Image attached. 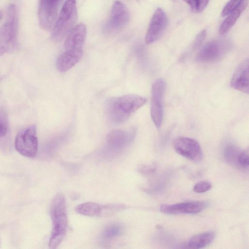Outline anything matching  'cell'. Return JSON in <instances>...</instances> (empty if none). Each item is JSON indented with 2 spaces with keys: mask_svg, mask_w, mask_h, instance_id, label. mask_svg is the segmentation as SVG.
<instances>
[{
  "mask_svg": "<svg viewBox=\"0 0 249 249\" xmlns=\"http://www.w3.org/2000/svg\"><path fill=\"white\" fill-rule=\"evenodd\" d=\"M166 87L165 81L159 78L153 83L151 88L150 114L152 120L157 128L160 127L162 122L163 101Z\"/></svg>",
  "mask_w": 249,
  "mask_h": 249,
  "instance_id": "cell-7",
  "label": "cell"
},
{
  "mask_svg": "<svg viewBox=\"0 0 249 249\" xmlns=\"http://www.w3.org/2000/svg\"><path fill=\"white\" fill-rule=\"evenodd\" d=\"M167 22V17L164 11L160 8L157 9L152 16L145 35V43L149 44L158 40L165 29Z\"/></svg>",
  "mask_w": 249,
  "mask_h": 249,
  "instance_id": "cell-11",
  "label": "cell"
},
{
  "mask_svg": "<svg viewBox=\"0 0 249 249\" xmlns=\"http://www.w3.org/2000/svg\"><path fill=\"white\" fill-rule=\"evenodd\" d=\"M8 114L3 107H0V138L5 137L8 132Z\"/></svg>",
  "mask_w": 249,
  "mask_h": 249,
  "instance_id": "cell-21",
  "label": "cell"
},
{
  "mask_svg": "<svg viewBox=\"0 0 249 249\" xmlns=\"http://www.w3.org/2000/svg\"><path fill=\"white\" fill-rule=\"evenodd\" d=\"M238 164L242 167H247L249 165L248 151H241L237 159Z\"/></svg>",
  "mask_w": 249,
  "mask_h": 249,
  "instance_id": "cell-26",
  "label": "cell"
},
{
  "mask_svg": "<svg viewBox=\"0 0 249 249\" xmlns=\"http://www.w3.org/2000/svg\"><path fill=\"white\" fill-rule=\"evenodd\" d=\"M248 0H243L240 4L229 15L220 26V34L224 35L228 32L232 27L243 11L246 9Z\"/></svg>",
  "mask_w": 249,
  "mask_h": 249,
  "instance_id": "cell-17",
  "label": "cell"
},
{
  "mask_svg": "<svg viewBox=\"0 0 249 249\" xmlns=\"http://www.w3.org/2000/svg\"><path fill=\"white\" fill-rule=\"evenodd\" d=\"M188 4L192 10L196 13L203 11L207 6L209 0H183Z\"/></svg>",
  "mask_w": 249,
  "mask_h": 249,
  "instance_id": "cell-23",
  "label": "cell"
},
{
  "mask_svg": "<svg viewBox=\"0 0 249 249\" xmlns=\"http://www.w3.org/2000/svg\"><path fill=\"white\" fill-rule=\"evenodd\" d=\"M206 36V31L205 30L201 31L196 36L194 44L193 47L195 49L198 48L202 44Z\"/></svg>",
  "mask_w": 249,
  "mask_h": 249,
  "instance_id": "cell-27",
  "label": "cell"
},
{
  "mask_svg": "<svg viewBox=\"0 0 249 249\" xmlns=\"http://www.w3.org/2000/svg\"><path fill=\"white\" fill-rule=\"evenodd\" d=\"M212 184L208 181H201L196 183L193 187V191L197 193L206 192L212 188Z\"/></svg>",
  "mask_w": 249,
  "mask_h": 249,
  "instance_id": "cell-25",
  "label": "cell"
},
{
  "mask_svg": "<svg viewBox=\"0 0 249 249\" xmlns=\"http://www.w3.org/2000/svg\"><path fill=\"white\" fill-rule=\"evenodd\" d=\"M77 19V11L75 0H67L52 30V39L56 42L63 40L75 27Z\"/></svg>",
  "mask_w": 249,
  "mask_h": 249,
  "instance_id": "cell-4",
  "label": "cell"
},
{
  "mask_svg": "<svg viewBox=\"0 0 249 249\" xmlns=\"http://www.w3.org/2000/svg\"><path fill=\"white\" fill-rule=\"evenodd\" d=\"M122 227L119 225L112 224L105 229L103 236L105 239H112L119 236L122 232Z\"/></svg>",
  "mask_w": 249,
  "mask_h": 249,
  "instance_id": "cell-20",
  "label": "cell"
},
{
  "mask_svg": "<svg viewBox=\"0 0 249 249\" xmlns=\"http://www.w3.org/2000/svg\"><path fill=\"white\" fill-rule=\"evenodd\" d=\"M61 0H39L38 17L40 27L44 30H52L57 18Z\"/></svg>",
  "mask_w": 249,
  "mask_h": 249,
  "instance_id": "cell-9",
  "label": "cell"
},
{
  "mask_svg": "<svg viewBox=\"0 0 249 249\" xmlns=\"http://www.w3.org/2000/svg\"><path fill=\"white\" fill-rule=\"evenodd\" d=\"M231 87L235 90L248 94L249 92V62L243 60L236 69L231 80Z\"/></svg>",
  "mask_w": 249,
  "mask_h": 249,
  "instance_id": "cell-14",
  "label": "cell"
},
{
  "mask_svg": "<svg viewBox=\"0 0 249 249\" xmlns=\"http://www.w3.org/2000/svg\"><path fill=\"white\" fill-rule=\"evenodd\" d=\"M15 146L21 155L29 158L35 157L38 149L36 126L31 125L19 132L15 138Z\"/></svg>",
  "mask_w": 249,
  "mask_h": 249,
  "instance_id": "cell-5",
  "label": "cell"
},
{
  "mask_svg": "<svg viewBox=\"0 0 249 249\" xmlns=\"http://www.w3.org/2000/svg\"><path fill=\"white\" fill-rule=\"evenodd\" d=\"M207 206L206 202L193 201L171 205L163 204L160 206V211L169 214H195L202 211Z\"/></svg>",
  "mask_w": 249,
  "mask_h": 249,
  "instance_id": "cell-12",
  "label": "cell"
},
{
  "mask_svg": "<svg viewBox=\"0 0 249 249\" xmlns=\"http://www.w3.org/2000/svg\"><path fill=\"white\" fill-rule=\"evenodd\" d=\"M243 0H230L224 7L221 15L223 17L228 16L242 2Z\"/></svg>",
  "mask_w": 249,
  "mask_h": 249,
  "instance_id": "cell-24",
  "label": "cell"
},
{
  "mask_svg": "<svg viewBox=\"0 0 249 249\" xmlns=\"http://www.w3.org/2000/svg\"><path fill=\"white\" fill-rule=\"evenodd\" d=\"M129 13L126 6L120 1L113 4L108 19L104 27V32L114 34L122 30L128 23Z\"/></svg>",
  "mask_w": 249,
  "mask_h": 249,
  "instance_id": "cell-8",
  "label": "cell"
},
{
  "mask_svg": "<svg viewBox=\"0 0 249 249\" xmlns=\"http://www.w3.org/2000/svg\"><path fill=\"white\" fill-rule=\"evenodd\" d=\"M230 43L225 39H214L204 45L196 56L198 62L209 63L221 59L229 51Z\"/></svg>",
  "mask_w": 249,
  "mask_h": 249,
  "instance_id": "cell-6",
  "label": "cell"
},
{
  "mask_svg": "<svg viewBox=\"0 0 249 249\" xmlns=\"http://www.w3.org/2000/svg\"><path fill=\"white\" fill-rule=\"evenodd\" d=\"M241 152L239 148L233 145L226 146L224 151L225 157L226 160L230 162H237V159Z\"/></svg>",
  "mask_w": 249,
  "mask_h": 249,
  "instance_id": "cell-22",
  "label": "cell"
},
{
  "mask_svg": "<svg viewBox=\"0 0 249 249\" xmlns=\"http://www.w3.org/2000/svg\"><path fill=\"white\" fill-rule=\"evenodd\" d=\"M147 100L135 94H128L108 99L106 112L109 120L115 124L124 123L130 115L143 106Z\"/></svg>",
  "mask_w": 249,
  "mask_h": 249,
  "instance_id": "cell-1",
  "label": "cell"
},
{
  "mask_svg": "<svg viewBox=\"0 0 249 249\" xmlns=\"http://www.w3.org/2000/svg\"><path fill=\"white\" fill-rule=\"evenodd\" d=\"M76 212L82 215L88 216H98L101 214L102 208L99 204L93 202H85L78 205Z\"/></svg>",
  "mask_w": 249,
  "mask_h": 249,
  "instance_id": "cell-19",
  "label": "cell"
},
{
  "mask_svg": "<svg viewBox=\"0 0 249 249\" xmlns=\"http://www.w3.org/2000/svg\"><path fill=\"white\" fill-rule=\"evenodd\" d=\"M213 231L205 232L196 235L188 242L187 246L191 249H200L210 244L215 237Z\"/></svg>",
  "mask_w": 249,
  "mask_h": 249,
  "instance_id": "cell-18",
  "label": "cell"
},
{
  "mask_svg": "<svg viewBox=\"0 0 249 249\" xmlns=\"http://www.w3.org/2000/svg\"><path fill=\"white\" fill-rule=\"evenodd\" d=\"M2 18V13L0 11V21L1 20Z\"/></svg>",
  "mask_w": 249,
  "mask_h": 249,
  "instance_id": "cell-28",
  "label": "cell"
},
{
  "mask_svg": "<svg viewBox=\"0 0 249 249\" xmlns=\"http://www.w3.org/2000/svg\"><path fill=\"white\" fill-rule=\"evenodd\" d=\"M173 146L177 153L190 160L198 162L202 159L201 146L194 139L179 137L174 141Z\"/></svg>",
  "mask_w": 249,
  "mask_h": 249,
  "instance_id": "cell-10",
  "label": "cell"
},
{
  "mask_svg": "<svg viewBox=\"0 0 249 249\" xmlns=\"http://www.w3.org/2000/svg\"><path fill=\"white\" fill-rule=\"evenodd\" d=\"M132 134L123 130L110 131L107 136V142L109 146L115 150H119L128 144L132 138Z\"/></svg>",
  "mask_w": 249,
  "mask_h": 249,
  "instance_id": "cell-15",
  "label": "cell"
},
{
  "mask_svg": "<svg viewBox=\"0 0 249 249\" xmlns=\"http://www.w3.org/2000/svg\"><path fill=\"white\" fill-rule=\"evenodd\" d=\"M87 34L86 25L79 23L73 28L66 37L65 51L83 53V47Z\"/></svg>",
  "mask_w": 249,
  "mask_h": 249,
  "instance_id": "cell-13",
  "label": "cell"
},
{
  "mask_svg": "<svg viewBox=\"0 0 249 249\" xmlns=\"http://www.w3.org/2000/svg\"><path fill=\"white\" fill-rule=\"evenodd\" d=\"M51 216L53 230L49 243L50 249H55L63 240L68 226L64 196L57 194L53 200L51 206Z\"/></svg>",
  "mask_w": 249,
  "mask_h": 249,
  "instance_id": "cell-2",
  "label": "cell"
},
{
  "mask_svg": "<svg viewBox=\"0 0 249 249\" xmlns=\"http://www.w3.org/2000/svg\"><path fill=\"white\" fill-rule=\"evenodd\" d=\"M18 27V12L15 4L7 9L6 20L0 28V56L13 51L17 44Z\"/></svg>",
  "mask_w": 249,
  "mask_h": 249,
  "instance_id": "cell-3",
  "label": "cell"
},
{
  "mask_svg": "<svg viewBox=\"0 0 249 249\" xmlns=\"http://www.w3.org/2000/svg\"><path fill=\"white\" fill-rule=\"evenodd\" d=\"M83 53L66 51L59 55L56 61V67L60 72H66L78 63Z\"/></svg>",
  "mask_w": 249,
  "mask_h": 249,
  "instance_id": "cell-16",
  "label": "cell"
}]
</instances>
